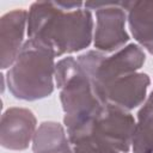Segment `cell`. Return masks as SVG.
I'll list each match as a JSON object with an SVG mask.
<instances>
[{
  "label": "cell",
  "instance_id": "ba28073f",
  "mask_svg": "<svg viewBox=\"0 0 153 153\" xmlns=\"http://www.w3.org/2000/svg\"><path fill=\"white\" fill-rule=\"evenodd\" d=\"M27 12L18 8L5 13L0 19V48H1V68L11 67L22 47L25 25L27 22Z\"/></svg>",
  "mask_w": 153,
  "mask_h": 153
},
{
  "label": "cell",
  "instance_id": "30bf717a",
  "mask_svg": "<svg viewBox=\"0 0 153 153\" xmlns=\"http://www.w3.org/2000/svg\"><path fill=\"white\" fill-rule=\"evenodd\" d=\"M33 153H73L63 127L53 121L42 122L32 139Z\"/></svg>",
  "mask_w": 153,
  "mask_h": 153
},
{
  "label": "cell",
  "instance_id": "7c38bea8",
  "mask_svg": "<svg viewBox=\"0 0 153 153\" xmlns=\"http://www.w3.org/2000/svg\"><path fill=\"white\" fill-rule=\"evenodd\" d=\"M73 153H120L117 151L102 147L99 145L88 142V141H79L72 145Z\"/></svg>",
  "mask_w": 153,
  "mask_h": 153
},
{
  "label": "cell",
  "instance_id": "8fae6325",
  "mask_svg": "<svg viewBox=\"0 0 153 153\" xmlns=\"http://www.w3.org/2000/svg\"><path fill=\"white\" fill-rule=\"evenodd\" d=\"M131 146L134 153H153V91L137 112Z\"/></svg>",
  "mask_w": 153,
  "mask_h": 153
},
{
  "label": "cell",
  "instance_id": "3957f363",
  "mask_svg": "<svg viewBox=\"0 0 153 153\" xmlns=\"http://www.w3.org/2000/svg\"><path fill=\"white\" fill-rule=\"evenodd\" d=\"M55 57L47 45L30 38L24 42L6 75L10 92L29 102L49 97L54 91Z\"/></svg>",
  "mask_w": 153,
  "mask_h": 153
},
{
  "label": "cell",
  "instance_id": "52a82bcc",
  "mask_svg": "<svg viewBox=\"0 0 153 153\" xmlns=\"http://www.w3.org/2000/svg\"><path fill=\"white\" fill-rule=\"evenodd\" d=\"M36 133V117L29 109L10 108L1 116L0 142L4 148L23 151Z\"/></svg>",
  "mask_w": 153,
  "mask_h": 153
},
{
  "label": "cell",
  "instance_id": "5b68a950",
  "mask_svg": "<svg viewBox=\"0 0 153 153\" xmlns=\"http://www.w3.org/2000/svg\"><path fill=\"white\" fill-rule=\"evenodd\" d=\"M120 2H86L85 7L96 8V49L111 53L118 50L129 41V35L124 29L126 12L120 7Z\"/></svg>",
  "mask_w": 153,
  "mask_h": 153
},
{
  "label": "cell",
  "instance_id": "7a4b0ae2",
  "mask_svg": "<svg viewBox=\"0 0 153 153\" xmlns=\"http://www.w3.org/2000/svg\"><path fill=\"white\" fill-rule=\"evenodd\" d=\"M55 80L61 90L60 99L67 133L86 124L106 104L94 88L88 73L74 57H65L56 63Z\"/></svg>",
  "mask_w": 153,
  "mask_h": 153
},
{
  "label": "cell",
  "instance_id": "8992f818",
  "mask_svg": "<svg viewBox=\"0 0 153 153\" xmlns=\"http://www.w3.org/2000/svg\"><path fill=\"white\" fill-rule=\"evenodd\" d=\"M149 84L151 80L146 73L135 72L110 81L97 92L105 103L131 110L143 103Z\"/></svg>",
  "mask_w": 153,
  "mask_h": 153
},
{
  "label": "cell",
  "instance_id": "6da1fadb",
  "mask_svg": "<svg viewBox=\"0 0 153 153\" xmlns=\"http://www.w3.org/2000/svg\"><path fill=\"white\" fill-rule=\"evenodd\" d=\"M81 2H33L27 14V36L50 48L55 56L87 48L93 19Z\"/></svg>",
  "mask_w": 153,
  "mask_h": 153
},
{
  "label": "cell",
  "instance_id": "277c9868",
  "mask_svg": "<svg viewBox=\"0 0 153 153\" xmlns=\"http://www.w3.org/2000/svg\"><path fill=\"white\" fill-rule=\"evenodd\" d=\"M135 120L127 110L106 103L103 109L79 129L67 133L71 145L79 141H88L120 153L130 149Z\"/></svg>",
  "mask_w": 153,
  "mask_h": 153
},
{
  "label": "cell",
  "instance_id": "9c48e42d",
  "mask_svg": "<svg viewBox=\"0 0 153 153\" xmlns=\"http://www.w3.org/2000/svg\"><path fill=\"white\" fill-rule=\"evenodd\" d=\"M128 11V23L134 38L153 54V1L120 2Z\"/></svg>",
  "mask_w": 153,
  "mask_h": 153
}]
</instances>
